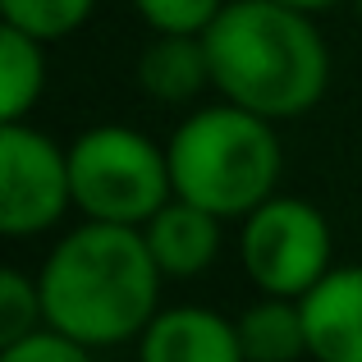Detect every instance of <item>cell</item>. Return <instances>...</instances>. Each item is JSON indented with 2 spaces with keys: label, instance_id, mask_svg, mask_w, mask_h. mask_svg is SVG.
<instances>
[{
  "label": "cell",
  "instance_id": "1",
  "mask_svg": "<svg viewBox=\"0 0 362 362\" xmlns=\"http://www.w3.org/2000/svg\"><path fill=\"white\" fill-rule=\"evenodd\" d=\"M160 280L142 230L83 221L46 252L37 289L46 326L88 349H110L142 339L160 312Z\"/></svg>",
  "mask_w": 362,
  "mask_h": 362
},
{
  "label": "cell",
  "instance_id": "8",
  "mask_svg": "<svg viewBox=\"0 0 362 362\" xmlns=\"http://www.w3.org/2000/svg\"><path fill=\"white\" fill-rule=\"evenodd\" d=\"M138 362H247L239 321L211 308H165L138 339Z\"/></svg>",
  "mask_w": 362,
  "mask_h": 362
},
{
  "label": "cell",
  "instance_id": "11",
  "mask_svg": "<svg viewBox=\"0 0 362 362\" xmlns=\"http://www.w3.org/2000/svg\"><path fill=\"white\" fill-rule=\"evenodd\" d=\"M239 339L247 362H298L308 358V326L298 298L262 293L239 317Z\"/></svg>",
  "mask_w": 362,
  "mask_h": 362
},
{
  "label": "cell",
  "instance_id": "5",
  "mask_svg": "<svg viewBox=\"0 0 362 362\" xmlns=\"http://www.w3.org/2000/svg\"><path fill=\"white\" fill-rule=\"evenodd\" d=\"M335 239L326 216L303 197H266L257 211L243 216L239 262L247 280L275 298H303L330 271Z\"/></svg>",
  "mask_w": 362,
  "mask_h": 362
},
{
  "label": "cell",
  "instance_id": "18",
  "mask_svg": "<svg viewBox=\"0 0 362 362\" xmlns=\"http://www.w3.org/2000/svg\"><path fill=\"white\" fill-rule=\"evenodd\" d=\"M354 5H358V18H362V0H354Z\"/></svg>",
  "mask_w": 362,
  "mask_h": 362
},
{
  "label": "cell",
  "instance_id": "9",
  "mask_svg": "<svg viewBox=\"0 0 362 362\" xmlns=\"http://www.w3.org/2000/svg\"><path fill=\"white\" fill-rule=\"evenodd\" d=\"M221 225L225 221L211 216L206 206L170 197V202L142 225V234H147V247H151V257H156L160 275H170V280H193V275H202L206 266L216 262V252H221Z\"/></svg>",
  "mask_w": 362,
  "mask_h": 362
},
{
  "label": "cell",
  "instance_id": "10",
  "mask_svg": "<svg viewBox=\"0 0 362 362\" xmlns=\"http://www.w3.org/2000/svg\"><path fill=\"white\" fill-rule=\"evenodd\" d=\"M138 88L160 106H184L211 88V55L202 33H156L138 55Z\"/></svg>",
  "mask_w": 362,
  "mask_h": 362
},
{
  "label": "cell",
  "instance_id": "16",
  "mask_svg": "<svg viewBox=\"0 0 362 362\" xmlns=\"http://www.w3.org/2000/svg\"><path fill=\"white\" fill-rule=\"evenodd\" d=\"M0 362H92V349L69 339L55 326H42V330H33V335L0 349Z\"/></svg>",
  "mask_w": 362,
  "mask_h": 362
},
{
  "label": "cell",
  "instance_id": "3",
  "mask_svg": "<svg viewBox=\"0 0 362 362\" xmlns=\"http://www.w3.org/2000/svg\"><path fill=\"white\" fill-rule=\"evenodd\" d=\"M175 197L206 206L221 221H243L247 211L275 197L284 170V147L275 124L234 106L193 110L165 142Z\"/></svg>",
  "mask_w": 362,
  "mask_h": 362
},
{
  "label": "cell",
  "instance_id": "14",
  "mask_svg": "<svg viewBox=\"0 0 362 362\" xmlns=\"http://www.w3.org/2000/svg\"><path fill=\"white\" fill-rule=\"evenodd\" d=\"M46 326L42 289L23 271H0V349Z\"/></svg>",
  "mask_w": 362,
  "mask_h": 362
},
{
  "label": "cell",
  "instance_id": "15",
  "mask_svg": "<svg viewBox=\"0 0 362 362\" xmlns=\"http://www.w3.org/2000/svg\"><path fill=\"white\" fill-rule=\"evenodd\" d=\"M133 9L151 33H206L225 0H133Z\"/></svg>",
  "mask_w": 362,
  "mask_h": 362
},
{
  "label": "cell",
  "instance_id": "4",
  "mask_svg": "<svg viewBox=\"0 0 362 362\" xmlns=\"http://www.w3.org/2000/svg\"><path fill=\"white\" fill-rule=\"evenodd\" d=\"M69 184L83 221L142 225L175 197L165 147L129 124H97L69 142Z\"/></svg>",
  "mask_w": 362,
  "mask_h": 362
},
{
  "label": "cell",
  "instance_id": "13",
  "mask_svg": "<svg viewBox=\"0 0 362 362\" xmlns=\"http://www.w3.org/2000/svg\"><path fill=\"white\" fill-rule=\"evenodd\" d=\"M92 5L97 0H0V18L51 46V42H64L69 33H78L88 23Z\"/></svg>",
  "mask_w": 362,
  "mask_h": 362
},
{
  "label": "cell",
  "instance_id": "2",
  "mask_svg": "<svg viewBox=\"0 0 362 362\" xmlns=\"http://www.w3.org/2000/svg\"><path fill=\"white\" fill-rule=\"evenodd\" d=\"M202 42L211 55V88L271 124L308 115L330 88L326 37L312 14L280 0H225Z\"/></svg>",
  "mask_w": 362,
  "mask_h": 362
},
{
  "label": "cell",
  "instance_id": "7",
  "mask_svg": "<svg viewBox=\"0 0 362 362\" xmlns=\"http://www.w3.org/2000/svg\"><path fill=\"white\" fill-rule=\"evenodd\" d=\"M298 308L312 362H362V266H330Z\"/></svg>",
  "mask_w": 362,
  "mask_h": 362
},
{
  "label": "cell",
  "instance_id": "6",
  "mask_svg": "<svg viewBox=\"0 0 362 362\" xmlns=\"http://www.w3.org/2000/svg\"><path fill=\"white\" fill-rule=\"evenodd\" d=\"M74 206L69 147L28 119L0 124V230L9 239H33L64 221Z\"/></svg>",
  "mask_w": 362,
  "mask_h": 362
},
{
  "label": "cell",
  "instance_id": "12",
  "mask_svg": "<svg viewBox=\"0 0 362 362\" xmlns=\"http://www.w3.org/2000/svg\"><path fill=\"white\" fill-rule=\"evenodd\" d=\"M42 88H46V42L5 23L0 28V124L28 119Z\"/></svg>",
  "mask_w": 362,
  "mask_h": 362
},
{
  "label": "cell",
  "instance_id": "17",
  "mask_svg": "<svg viewBox=\"0 0 362 362\" xmlns=\"http://www.w3.org/2000/svg\"><path fill=\"white\" fill-rule=\"evenodd\" d=\"M280 5L303 9V14H321V9H335V5H344V0H280Z\"/></svg>",
  "mask_w": 362,
  "mask_h": 362
}]
</instances>
